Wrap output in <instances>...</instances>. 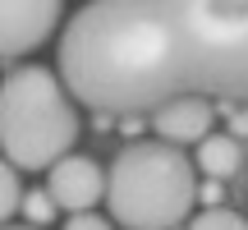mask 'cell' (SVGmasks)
Masks as SVG:
<instances>
[{
    "mask_svg": "<svg viewBox=\"0 0 248 230\" xmlns=\"http://www.w3.org/2000/svg\"><path fill=\"white\" fill-rule=\"evenodd\" d=\"M60 83L97 115L248 101V0H97L60 33Z\"/></svg>",
    "mask_w": 248,
    "mask_h": 230,
    "instance_id": "cell-1",
    "label": "cell"
},
{
    "mask_svg": "<svg viewBox=\"0 0 248 230\" xmlns=\"http://www.w3.org/2000/svg\"><path fill=\"white\" fill-rule=\"evenodd\" d=\"M64 230H115L106 221V216H92V212H78V216H69L64 221Z\"/></svg>",
    "mask_w": 248,
    "mask_h": 230,
    "instance_id": "cell-11",
    "label": "cell"
},
{
    "mask_svg": "<svg viewBox=\"0 0 248 230\" xmlns=\"http://www.w3.org/2000/svg\"><path fill=\"white\" fill-rule=\"evenodd\" d=\"M23 203V184H18V170L9 161H0V226H9V216Z\"/></svg>",
    "mask_w": 248,
    "mask_h": 230,
    "instance_id": "cell-8",
    "label": "cell"
},
{
    "mask_svg": "<svg viewBox=\"0 0 248 230\" xmlns=\"http://www.w3.org/2000/svg\"><path fill=\"white\" fill-rule=\"evenodd\" d=\"M0 230H32V226H0Z\"/></svg>",
    "mask_w": 248,
    "mask_h": 230,
    "instance_id": "cell-13",
    "label": "cell"
},
{
    "mask_svg": "<svg viewBox=\"0 0 248 230\" xmlns=\"http://www.w3.org/2000/svg\"><path fill=\"white\" fill-rule=\"evenodd\" d=\"M78 143V111L60 74L18 65L0 83V152L14 170H51Z\"/></svg>",
    "mask_w": 248,
    "mask_h": 230,
    "instance_id": "cell-2",
    "label": "cell"
},
{
    "mask_svg": "<svg viewBox=\"0 0 248 230\" xmlns=\"http://www.w3.org/2000/svg\"><path fill=\"white\" fill-rule=\"evenodd\" d=\"M60 28L55 0H0V60L28 55Z\"/></svg>",
    "mask_w": 248,
    "mask_h": 230,
    "instance_id": "cell-4",
    "label": "cell"
},
{
    "mask_svg": "<svg viewBox=\"0 0 248 230\" xmlns=\"http://www.w3.org/2000/svg\"><path fill=\"white\" fill-rule=\"evenodd\" d=\"M18 207H23V216L32 221V230H37V226H46V221L55 216V203L46 198V189H37V194H23V203H18Z\"/></svg>",
    "mask_w": 248,
    "mask_h": 230,
    "instance_id": "cell-10",
    "label": "cell"
},
{
    "mask_svg": "<svg viewBox=\"0 0 248 230\" xmlns=\"http://www.w3.org/2000/svg\"><path fill=\"white\" fill-rule=\"evenodd\" d=\"M193 203L198 170L170 143H129L106 170V207L124 230H175Z\"/></svg>",
    "mask_w": 248,
    "mask_h": 230,
    "instance_id": "cell-3",
    "label": "cell"
},
{
    "mask_svg": "<svg viewBox=\"0 0 248 230\" xmlns=\"http://www.w3.org/2000/svg\"><path fill=\"white\" fill-rule=\"evenodd\" d=\"M230 138H234V143L248 138V106H234V111H230Z\"/></svg>",
    "mask_w": 248,
    "mask_h": 230,
    "instance_id": "cell-12",
    "label": "cell"
},
{
    "mask_svg": "<svg viewBox=\"0 0 248 230\" xmlns=\"http://www.w3.org/2000/svg\"><path fill=\"white\" fill-rule=\"evenodd\" d=\"M188 230H248V221L230 207H207V212L188 216Z\"/></svg>",
    "mask_w": 248,
    "mask_h": 230,
    "instance_id": "cell-9",
    "label": "cell"
},
{
    "mask_svg": "<svg viewBox=\"0 0 248 230\" xmlns=\"http://www.w3.org/2000/svg\"><path fill=\"white\" fill-rule=\"evenodd\" d=\"M46 198L55 203V212H92L97 198H106V170L92 157H60L51 170H46Z\"/></svg>",
    "mask_w": 248,
    "mask_h": 230,
    "instance_id": "cell-5",
    "label": "cell"
},
{
    "mask_svg": "<svg viewBox=\"0 0 248 230\" xmlns=\"http://www.w3.org/2000/svg\"><path fill=\"white\" fill-rule=\"evenodd\" d=\"M239 166H244V148L230 133H207V138L198 143L193 170H202L207 180H230V175H239Z\"/></svg>",
    "mask_w": 248,
    "mask_h": 230,
    "instance_id": "cell-7",
    "label": "cell"
},
{
    "mask_svg": "<svg viewBox=\"0 0 248 230\" xmlns=\"http://www.w3.org/2000/svg\"><path fill=\"white\" fill-rule=\"evenodd\" d=\"M212 115L216 106H207V101H170L166 111L152 115V129H156V143H170V148H179V143H202L207 133H212Z\"/></svg>",
    "mask_w": 248,
    "mask_h": 230,
    "instance_id": "cell-6",
    "label": "cell"
}]
</instances>
